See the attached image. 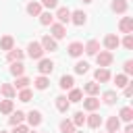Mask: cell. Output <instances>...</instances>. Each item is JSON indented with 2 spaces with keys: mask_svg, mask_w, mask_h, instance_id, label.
<instances>
[{
  "mask_svg": "<svg viewBox=\"0 0 133 133\" xmlns=\"http://www.w3.org/2000/svg\"><path fill=\"white\" fill-rule=\"evenodd\" d=\"M118 29H121L123 33H131V31H133V19H131V17H125V19H121V23H118Z\"/></svg>",
  "mask_w": 133,
  "mask_h": 133,
  "instance_id": "obj_4",
  "label": "cell"
},
{
  "mask_svg": "<svg viewBox=\"0 0 133 133\" xmlns=\"http://www.w3.org/2000/svg\"><path fill=\"white\" fill-rule=\"evenodd\" d=\"M121 118H123V121H127V123H129V121H131V118H133V110H131V108H129V106H125V108H121Z\"/></svg>",
  "mask_w": 133,
  "mask_h": 133,
  "instance_id": "obj_29",
  "label": "cell"
},
{
  "mask_svg": "<svg viewBox=\"0 0 133 133\" xmlns=\"http://www.w3.org/2000/svg\"><path fill=\"white\" fill-rule=\"evenodd\" d=\"M27 133H29V131H27ZM31 133H33V131H31Z\"/></svg>",
  "mask_w": 133,
  "mask_h": 133,
  "instance_id": "obj_48",
  "label": "cell"
},
{
  "mask_svg": "<svg viewBox=\"0 0 133 133\" xmlns=\"http://www.w3.org/2000/svg\"><path fill=\"white\" fill-rule=\"evenodd\" d=\"M52 35H54L56 39L64 37V35H66V29H64V25H62V23H56V25H52Z\"/></svg>",
  "mask_w": 133,
  "mask_h": 133,
  "instance_id": "obj_8",
  "label": "cell"
},
{
  "mask_svg": "<svg viewBox=\"0 0 133 133\" xmlns=\"http://www.w3.org/2000/svg\"><path fill=\"white\" fill-rule=\"evenodd\" d=\"M73 133H81V131H73Z\"/></svg>",
  "mask_w": 133,
  "mask_h": 133,
  "instance_id": "obj_46",
  "label": "cell"
},
{
  "mask_svg": "<svg viewBox=\"0 0 133 133\" xmlns=\"http://www.w3.org/2000/svg\"><path fill=\"white\" fill-rule=\"evenodd\" d=\"M96 60H98L100 66H108L112 62V54L110 52H100V54H96Z\"/></svg>",
  "mask_w": 133,
  "mask_h": 133,
  "instance_id": "obj_6",
  "label": "cell"
},
{
  "mask_svg": "<svg viewBox=\"0 0 133 133\" xmlns=\"http://www.w3.org/2000/svg\"><path fill=\"white\" fill-rule=\"evenodd\" d=\"M87 69H89V64H87L85 60H79V62L75 64V73H79V75H83V73H87Z\"/></svg>",
  "mask_w": 133,
  "mask_h": 133,
  "instance_id": "obj_27",
  "label": "cell"
},
{
  "mask_svg": "<svg viewBox=\"0 0 133 133\" xmlns=\"http://www.w3.org/2000/svg\"><path fill=\"white\" fill-rule=\"evenodd\" d=\"M106 127H108V131H110V133L118 131V127H121V121H118V116H110V118H108V123H106Z\"/></svg>",
  "mask_w": 133,
  "mask_h": 133,
  "instance_id": "obj_18",
  "label": "cell"
},
{
  "mask_svg": "<svg viewBox=\"0 0 133 133\" xmlns=\"http://www.w3.org/2000/svg\"><path fill=\"white\" fill-rule=\"evenodd\" d=\"M42 4H44L46 8H56V6H58V0H42Z\"/></svg>",
  "mask_w": 133,
  "mask_h": 133,
  "instance_id": "obj_40",
  "label": "cell"
},
{
  "mask_svg": "<svg viewBox=\"0 0 133 133\" xmlns=\"http://www.w3.org/2000/svg\"><path fill=\"white\" fill-rule=\"evenodd\" d=\"M56 108H58L60 112H66V110H69V98L58 96V98H56Z\"/></svg>",
  "mask_w": 133,
  "mask_h": 133,
  "instance_id": "obj_16",
  "label": "cell"
},
{
  "mask_svg": "<svg viewBox=\"0 0 133 133\" xmlns=\"http://www.w3.org/2000/svg\"><path fill=\"white\" fill-rule=\"evenodd\" d=\"M85 17H87V15H85L83 10H75V12L71 15V21H73L75 25H83V23H85Z\"/></svg>",
  "mask_w": 133,
  "mask_h": 133,
  "instance_id": "obj_13",
  "label": "cell"
},
{
  "mask_svg": "<svg viewBox=\"0 0 133 133\" xmlns=\"http://www.w3.org/2000/svg\"><path fill=\"white\" fill-rule=\"evenodd\" d=\"M33 83H35V87H37V89H46V87L50 85V81L46 79V75H42V77H37V79H35Z\"/></svg>",
  "mask_w": 133,
  "mask_h": 133,
  "instance_id": "obj_26",
  "label": "cell"
},
{
  "mask_svg": "<svg viewBox=\"0 0 133 133\" xmlns=\"http://www.w3.org/2000/svg\"><path fill=\"white\" fill-rule=\"evenodd\" d=\"M125 73H127V75L133 73V60H127V62H125Z\"/></svg>",
  "mask_w": 133,
  "mask_h": 133,
  "instance_id": "obj_41",
  "label": "cell"
},
{
  "mask_svg": "<svg viewBox=\"0 0 133 133\" xmlns=\"http://www.w3.org/2000/svg\"><path fill=\"white\" fill-rule=\"evenodd\" d=\"M108 79H110V73H108V69H106V66H100V69L96 71V81L104 83V81H108Z\"/></svg>",
  "mask_w": 133,
  "mask_h": 133,
  "instance_id": "obj_10",
  "label": "cell"
},
{
  "mask_svg": "<svg viewBox=\"0 0 133 133\" xmlns=\"http://www.w3.org/2000/svg\"><path fill=\"white\" fill-rule=\"evenodd\" d=\"M83 123H85V114H83V112H75V116H73V125L81 127Z\"/></svg>",
  "mask_w": 133,
  "mask_h": 133,
  "instance_id": "obj_36",
  "label": "cell"
},
{
  "mask_svg": "<svg viewBox=\"0 0 133 133\" xmlns=\"http://www.w3.org/2000/svg\"><path fill=\"white\" fill-rule=\"evenodd\" d=\"M56 17H58L60 23H69V21H71V10H69L66 6H60V8L56 10Z\"/></svg>",
  "mask_w": 133,
  "mask_h": 133,
  "instance_id": "obj_7",
  "label": "cell"
},
{
  "mask_svg": "<svg viewBox=\"0 0 133 133\" xmlns=\"http://www.w3.org/2000/svg\"><path fill=\"white\" fill-rule=\"evenodd\" d=\"M73 83H75V79H73L71 75H62V77H60V87H62V89H71Z\"/></svg>",
  "mask_w": 133,
  "mask_h": 133,
  "instance_id": "obj_19",
  "label": "cell"
},
{
  "mask_svg": "<svg viewBox=\"0 0 133 133\" xmlns=\"http://www.w3.org/2000/svg\"><path fill=\"white\" fill-rule=\"evenodd\" d=\"M114 102H116V94H114V91H106V94H104V104L112 106Z\"/></svg>",
  "mask_w": 133,
  "mask_h": 133,
  "instance_id": "obj_34",
  "label": "cell"
},
{
  "mask_svg": "<svg viewBox=\"0 0 133 133\" xmlns=\"http://www.w3.org/2000/svg\"><path fill=\"white\" fill-rule=\"evenodd\" d=\"M27 85H29V79L27 77H17V81H15V87L17 89H25Z\"/></svg>",
  "mask_w": 133,
  "mask_h": 133,
  "instance_id": "obj_33",
  "label": "cell"
},
{
  "mask_svg": "<svg viewBox=\"0 0 133 133\" xmlns=\"http://www.w3.org/2000/svg\"><path fill=\"white\" fill-rule=\"evenodd\" d=\"M112 10L114 12H125L127 10V0H114L112 2Z\"/></svg>",
  "mask_w": 133,
  "mask_h": 133,
  "instance_id": "obj_25",
  "label": "cell"
},
{
  "mask_svg": "<svg viewBox=\"0 0 133 133\" xmlns=\"http://www.w3.org/2000/svg\"><path fill=\"white\" fill-rule=\"evenodd\" d=\"M44 52H46V50H44V48H42V44H37V42H31V44L27 46V54H29L31 58H35V60H39Z\"/></svg>",
  "mask_w": 133,
  "mask_h": 133,
  "instance_id": "obj_1",
  "label": "cell"
},
{
  "mask_svg": "<svg viewBox=\"0 0 133 133\" xmlns=\"http://www.w3.org/2000/svg\"><path fill=\"white\" fill-rule=\"evenodd\" d=\"M123 46H125L127 50H131V48H133V35H131V33H127V37L123 39Z\"/></svg>",
  "mask_w": 133,
  "mask_h": 133,
  "instance_id": "obj_39",
  "label": "cell"
},
{
  "mask_svg": "<svg viewBox=\"0 0 133 133\" xmlns=\"http://www.w3.org/2000/svg\"><path fill=\"white\" fill-rule=\"evenodd\" d=\"M23 71H25V64H23L21 60H15V62L10 64V73H12L15 77H21V75H23Z\"/></svg>",
  "mask_w": 133,
  "mask_h": 133,
  "instance_id": "obj_9",
  "label": "cell"
},
{
  "mask_svg": "<svg viewBox=\"0 0 133 133\" xmlns=\"http://www.w3.org/2000/svg\"><path fill=\"white\" fill-rule=\"evenodd\" d=\"M131 94H133V85H125V96L129 98Z\"/></svg>",
  "mask_w": 133,
  "mask_h": 133,
  "instance_id": "obj_43",
  "label": "cell"
},
{
  "mask_svg": "<svg viewBox=\"0 0 133 133\" xmlns=\"http://www.w3.org/2000/svg\"><path fill=\"white\" fill-rule=\"evenodd\" d=\"M0 133H6V131H0Z\"/></svg>",
  "mask_w": 133,
  "mask_h": 133,
  "instance_id": "obj_47",
  "label": "cell"
},
{
  "mask_svg": "<svg viewBox=\"0 0 133 133\" xmlns=\"http://www.w3.org/2000/svg\"><path fill=\"white\" fill-rule=\"evenodd\" d=\"M0 91H2L4 98H15V87H12L10 83H4V85L0 87Z\"/></svg>",
  "mask_w": 133,
  "mask_h": 133,
  "instance_id": "obj_21",
  "label": "cell"
},
{
  "mask_svg": "<svg viewBox=\"0 0 133 133\" xmlns=\"http://www.w3.org/2000/svg\"><path fill=\"white\" fill-rule=\"evenodd\" d=\"M27 12H29L31 17H39V12H42V4H39V2H29V4H27Z\"/></svg>",
  "mask_w": 133,
  "mask_h": 133,
  "instance_id": "obj_12",
  "label": "cell"
},
{
  "mask_svg": "<svg viewBox=\"0 0 133 133\" xmlns=\"http://www.w3.org/2000/svg\"><path fill=\"white\" fill-rule=\"evenodd\" d=\"M52 19H54V17H52L50 12H39V23H42V25H52Z\"/></svg>",
  "mask_w": 133,
  "mask_h": 133,
  "instance_id": "obj_31",
  "label": "cell"
},
{
  "mask_svg": "<svg viewBox=\"0 0 133 133\" xmlns=\"http://www.w3.org/2000/svg\"><path fill=\"white\" fill-rule=\"evenodd\" d=\"M114 133H116V131H114Z\"/></svg>",
  "mask_w": 133,
  "mask_h": 133,
  "instance_id": "obj_49",
  "label": "cell"
},
{
  "mask_svg": "<svg viewBox=\"0 0 133 133\" xmlns=\"http://www.w3.org/2000/svg\"><path fill=\"white\" fill-rule=\"evenodd\" d=\"M12 44H15V39H12L10 35H4V37L0 39V48H2V50H12Z\"/></svg>",
  "mask_w": 133,
  "mask_h": 133,
  "instance_id": "obj_20",
  "label": "cell"
},
{
  "mask_svg": "<svg viewBox=\"0 0 133 133\" xmlns=\"http://www.w3.org/2000/svg\"><path fill=\"white\" fill-rule=\"evenodd\" d=\"M118 44H121V39H118L114 33H108V35L104 37V46H106L108 50H116V48H118Z\"/></svg>",
  "mask_w": 133,
  "mask_h": 133,
  "instance_id": "obj_3",
  "label": "cell"
},
{
  "mask_svg": "<svg viewBox=\"0 0 133 133\" xmlns=\"http://www.w3.org/2000/svg\"><path fill=\"white\" fill-rule=\"evenodd\" d=\"M83 106H85V108H87V110H96V108H98V106H100V100H98V98H94V96H91V98H87V100H85V102H83Z\"/></svg>",
  "mask_w": 133,
  "mask_h": 133,
  "instance_id": "obj_22",
  "label": "cell"
},
{
  "mask_svg": "<svg viewBox=\"0 0 133 133\" xmlns=\"http://www.w3.org/2000/svg\"><path fill=\"white\" fill-rule=\"evenodd\" d=\"M37 71H39L42 75H50V73L54 71V62H52V60H48V58H39Z\"/></svg>",
  "mask_w": 133,
  "mask_h": 133,
  "instance_id": "obj_2",
  "label": "cell"
},
{
  "mask_svg": "<svg viewBox=\"0 0 133 133\" xmlns=\"http://www.w3.org/2000/svg\"><path fill=\"white\" fill-rule=\"evenodd\" d=\"M87 125H89L91 129H98V127L102 125V116H100V114H96V112H94V114H89V118H87Z\"/></svg>",
  "mask_w": 133,
  "mask_h": 133,
  "instance_id": "obj_17",
  "label": "cell"
},
{
  "mask_svg": "<svg viewBox=\"0 0 133 133\" xmlns=\"http://www.w3.org/2000/svg\"><path fill=\"white\" fill-rule=\"evenodd\" d=\"M23 118H25V114H23L21 110H17V112H12V116L8 118V123H10V125H21Z\"/></svg>",
  "mask_w": 133,
  "mask_h": 133,
  "instance_id": "obj_24",
  "label": "cell"
},
{
  "mask_svg": "<svg viewBox=\"0 0 133 133\" xmlns=\"http://www.w3.org/2000/svg\"><path fill=\"white\" fill-rule=\"evenodd\" d=\"M81 89H71V94H69V100L71 102H81Z\"/></svg>",
  "mask_w": 133,
  "mask_h": 133,
  "instance_id": "obj_35",
  "label": "cell"
},
{
  "mask_svg": "<svg viewBox=\"0 0 133 133\" xmlns=\"http://www.w3.org/2000/svg\"><path fill=\"white\" fill-rule=\"evenodd\" d=\"M125 133H133V127H131V125H127V127H125Z\"/></svg>",
  "mask_w": 133,
  "mask_h": 133,
  "instance_id": "obj_44",
  "label": "cell"
},
{
  "mask_svg": "<svg viewBox=\"0 0 133 133\" xmlns=\"http://www.w3.org/2000/svg\"><path fill=\"white\" fill-rule=\"evenodd\" d=\"M19 100H21V102H29V100H31V91H29L27 87H25V89H21V94H19Z\"/></svg>",
  "mask_w": 133,
  "mask_h": 133,
  "instance_id": "obj_38",
  "label": "cell"
},
{
  "mask_svg": "<svg viewBox=\"0 0 133 133\" xmlns=\"http://www.w3.org/2000/svg\"><path fill=\"white\" fill-rule=\"evenodd\" d=\"M42 48H44V50H50V52H56V50H58L54 37H50V35H44V37H42Z\"/></svg>",
  "mask_w": 133,
  "mask_h": 133,
  "instance_id": "obj_5",
  "label": "cell"
},
{
  "mask_svg": "<svg viewBox=\"0 0 133 133\" xmlns=\"http://www.w3.org/2000/svg\"><path fill=\"white\" fill-rule=\"evenodd\" d=\"M114 83H116V87H125L129 81H127V75H116L114 77Z\"/></svg>",
  "mask_w": 133,
  "mask_h": 133,
  "instance_id": "obj_37",
  "label": "cell"
},
{
  "mask_svg": "<svg viewBox=\"0 0 133 133\" xmlns=\"http://www.w3.org/2000/svg\"><path fill=\"white\" fill-rule=\"evenodd\" d=\"M27 121H29V125H31V127H37V125L42 123V114H39L37 110H31V112L27 114Z\"/></svg>",
  "mask_w": 133,
  "mask_h": 133,
  "instance_id": "obj_11",
  "label": "cell"
},
{
  "mask_svg": "<svg viewBox=\"0 0 133 133\" xmlns=\"http://www.w3.org/2000/svg\"><path fill=\"white\" fill-rule=\"evenodd\" d=\"M73 129H75L73 121H62V123H60V131H62V133H73Z\"/></svg>",
  "mask_w": 133,
  "mask_h": 133,
  "instance_id": "obj_30",
  "label": "cell"
},
{
  "mask_svg": "<svg viewBox=\"0 0 133 133\" xmlns=\"http://www.w3.org/2000/svg\"><path fill=\"white\" fill-rule=\"evenodd\" d=\"M12 133H27V127L25 125H15V131Z\"/></svg>",
  "mask_w": 133,
  "mask_h": 133,
  "instance_id": "obj_42",
  "label": "cell"
},
{
  "mask_svg": "<svg viewBox=\"0 0 133 133\" xmlns=\"http://www.w3.org/2000/svg\"><path fill=\"white\" fill-rule=\"evenodd\" d=\"M23 58V52L21 50H8V60L15 62V60H21Z\"/></svg>",
  "mask_w": 133,
  "mask_h": 133,
  "instance_id": "obj_32",
  "label": "cell"
},
{
  "mask_svg": "<svg viewBox=\"0 0 133 133\" xmlns=\"http://www.w3.org/2000/svg\"><path fill=\"white\" fill-rule=\"evenodd\" d=\"M83 50H85L89 56H96V54H98V50H100V44H98L96 39H91V42H87V46H85Z\"/></svg>",
  "mask_w": 133,
  "mask_h": 133,
  "instance_id": "obj_14",
  "label": "cell"
},
{
  "mask_svg": "<svg viewBox=\"0 0 133 133\" xmlns=\"http://www.w3.org/2000/svg\"><path fill=\"white\" fill-rule=\"evenodd\" d=\"M0 112H2V114H10V112H12V100H10V98L4 100V102H0Z\"/></svg>",
  "mask_w": 133,
  "mask_h": 133,
  "instance_id": "obj_23",
  "label": "cell"
},
{
  "mask_svg": "<svg viewBox=\"0 0 133 133\" xmlns=\"http://www.w3.org/2000/svg\"><path fill=\"white\" fill-rule=\"evenodd\" d=\"M69 54H71V56H81V54H83V44L73 42V44L69 46Z\"/></svg>",
  "mask_w": 133,
  "mask_h": 133,
  "instance_id": "obj_15",
  "label": "cell"
},
{
  "mask_svg": "<svg viewBox=\"0 0 133 133\" xmlns=\"http://www.w3.org/2000/svg\"><path fill=\"white\" fill-rule=\"evenodd\" d=\"M83 2H87V4H89V2H94V0H83Z\"/></svg>",
  "mask_w": 133,
  "mask_h": 133,
  "instance_id": "obj_45",
  "label": "cell"
},
{
  "mask_svg": "<svg viewBox=\"0 0 133 133\" xmlns=\"http://www.w3.org/2000/svg\"><path fill=\"white\" fill-rule=\"evenodd\" d=\"M85 91H87L89 96H96V94L100 91V85H98V83H94V81H91V83H85Z\"/></svg>",
  "mask_w": 133,
  "mask_h": 133,
  "instance_id": "obj_28",
  "label": "cell"
}]
</instances>
